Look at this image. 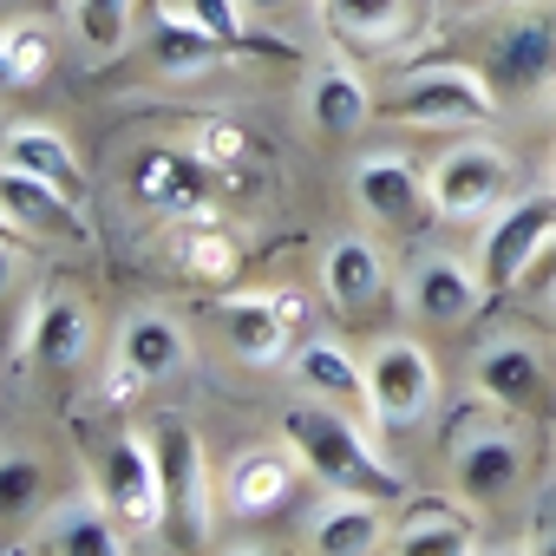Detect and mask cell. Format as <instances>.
I'll use <instances>...</instances> for the list:
<instances>
[{
  "label": "cell",
  "mask_w": 556,
  "mask_h": 556,
  "mask_svg": "<svg viewBox=\"0 0 556 556\" xmlns=\"http://www.w3.org/2000/svg\"><path fill=\"white\" fill-rule=\"evenodd\" d=\"M151 60H157V73L164 79H197V73H210V66H223V60H236L190 8H170V0H157L151 8Z\"/></svg>",
  "instance_id": "cell-17"
},
{
  "label": "cell",
  "mask_w": 556,
  "mask_h": 556,
  "mask_svg": "<svg viewBox=\"0 0 556 556\" xmlns=\"http://www.w3.org/2000/svg\"><path fill=\"white\" fill-rule=\"evenodd\" d=\"M131 197H138V210L170 216V223L203 216V203H210V164H203L197 151L151 144V151H138V164H131Z\"/></svg>",
  "instance_id": "cell-13"
},
{
  "label": "cell",
  "mask_w": 556,
  "mask_h": 556,
  "mask_svg": "<svg viewBox=\"0 0 556 556\" xmlns=\"http://www.w3.org/2000/svg\"><path fill=\"white\" fill-rule=\"evenodd\" d=\"M354 197H361V210L380 223V229H393V236H419L439 210H432V184L406 164V157H361L354 164Z\"/></svg>",
  "instance_id": "cell-14"
},
{
  "label": "cell",
  "mask_w": 556,
  "mask_h": 556,
  "mask_svg": "<svg viewBox=\"0 0 556 556\" xmlns=\"http://www.w3.org/2000/svg\"><path fill=\"white\" fill-rule=\"evenodd\" d=\"M86 354H92V315H86V302L66 295V289H47L34 302V321H27V361L40 374H73Z\"/></svg>",
  "instance_id": "cell-15"
},
{
  "label": "cell",
  "mask_w": 556,
  "mask_h": 556,
  "mask_svg": "<svg viewBox=\"0 0 556 556\" xmlns=\"http://www.w3.org/2000/svg\"><path fill=\"white\" fill-rule=\"evenodd\" d=\"M0 92H14V66H8V47H0Z\"/></svg>",
  "instance_id": "cell-39"
},
{
  "label": "cell",
  "mask_w": 556,
  "mask_h": 556,
  "mask_svg": "<svg viewBox=\"0 0 556 556\" xmlns=\"http://www.w3.org/2000/svg\"><path fill=\"white\" fill-rule=\"evenodd\" d=\"M393 556H478V530H471V517L458 504L419 497L393 523Z\"/></svg>",
  "instance_id": "cell-23"
},
{
  "label": "cell",
  "mask_w": 556,
  "mask_h": 556,
  "mask_svg": "<svg viewBox=\"0 0 556 556\" xmlns=\"http://www.w3.org/2000/svg\"><path fill=\"white\" fill-rule=\"evenodd\" d=\"M223 328H229V348L236 361L249 367H282L289 361V341L302 328V295L289 289H262V295H223Z\"/></svg>",
  "instance_id": "cell-11"
},
{
  "label": "cell",
  "mask_w": 556,
  "mask_h": 556,
  "mask_svg": "<svg viewBox=\"0 0 556 556\" xmlns=\"http://www.w3.org/2000/svg\"><path fill=\"white\" fill-rule=\"evenodd\" d=\"M400 125L419 131H458V125H491L497 118V86L478 66H419L400 79V92L380 105Z\"/></svg>",
  "instance_id": "cell-4"
},
{
  "label": "cell",
  "mask_w": 556,
  "mask_h": 556,
  "mask_svg": "<svg viewBox=\"0 0 556 556\" xmlns=\"http://www.w3.org/2000/svg\"><path fill=\"white\" fill-rule=\"evenodd\" d=\"M321 21L348 53L387 60L400 47H419L439 21L432 0H321Z\"/></svg>",
  "instance_id": "cell-9"
},
{
  "label": "cell",
  "mask_w": 556,
  "mask_h": 556,
  "mask_svg": "<svg viewBox=\"0 0 556 556\" xmlns=\"http://www.w3.org/2000/svg\"><path fill=\"white\" fill-rule=\"evenodd\" d=\"M125 523L105 510V504H66L53 523H47V556H125Z\"/></svg>",
  "instance_id": "cell-28"
},
{
  "label": "cell",
  "mask_w": 556,
  "mask_h": 556,
  "mask_svg": "<svg viewBox=\"0 0 556 556\" xmlns=\"http://www.w3.org/2000/svg\"><path fill=\"white\" fill-rule=\"evenodd\" d=\"M0 47H8L14 86H40V79L53 73V27H47V21H34V14H21V21L0 27Z\"/></svg>",
  "instance_id": "cell-30"
},
{
  "label": "cell",
  "mask_w": 556,
  "mask_h": 556,
  "mask_svg": "<svg viewBox=\"0 0 556 556\" xmlns=\"http://www.w3.org/2000/svg\"><path fill=\"white\" fill-rule=\"evenodd\" d=\"M190 151H197L210 170H236V164L249 157V131L229 125V118H197V125H190Z\"/></svg>",
  "instance_id": "cell-32"
},
{
  "label": "cell",
  "mask_w": 556,
  "mask_h": 556,
  "mask_svg": "<svg viewBox=\"0 0 556 556\" xmlns=\"http://www.w3.org/2000/svg\"><path fill=\"white\" fill-rule=\"evenodd\" d=\"M282 439H289V452H302V465L321 478V484H334V491H348V497H367V504H400L406 497V478L374 452V439L348 419V413H334V406H295L289 419H282Z\"/></svg>",
  "instance_id": "cell-1"
},
{
  "label": "cell",
  "mask_w": 556,
  "mask_h": 556,
  "mask_svg": "<svg viewBox=\"0 0 556 556\" xmlns=\"http://www.w3.org/2000/svg\"><path fill=\"white\" fill-rule=\"evenodd\" d=\"M471 387L478 400L504 406V413H536V419H556V367L536 341L523 334H497L478 348L471 361Z\"/></svg>",
  "instance_id": "cell-7"
},
{
  "label": "cell",
  "mask_w": 556,
  "mask_h": 556,
  "mask_svg": "<svg viewBox=\"0 0 556 556\" xmlns=\"http://www.w3.org/2000/svg\"><path fill=\"white\" fill-rule=\"evenodd\" d=\"M112 361L138 380V387H164V380H177L184 374V361H190V341H184V328L170 321V315H157V308H144V315H131L125 328H118V348H112Z\"/></svg>",
  "instance_id": "cell-19"
},
{
  "label": "cell",
  "mask_w": 556,
  "mask_h": 556,
  "mask_svg": "<svg viewBox=\"0 0 556 556\" xmlns=\"http://www.w3.org/2000/svg\"><path fill=\"white\" fill-rule=\"evenodd\" d=\"M445 458H452L458 497H471V504H504V497L523 484L530 439L517 432V413L478 400V406H465V413L445 426Z\"/></svg>",
  "instance_id": "cell-2"
},
{
  "label": "cell",
  "mask_w": 556,
  "mask_h": 556,
  "mask_svg": "<svg viewBox=\"0 0 556 556\" xmlns=\"http://www.w3.org/2000/svg\"><path fill=\"white\" fill-rule=\"evenodd\" d=\"M236 556H282V549H236Z\"/></svg>",
  "instance_id": "cell-41"
},
{
  "label": "cell",
  "mask_w": 556,
  "mask_h": 556,
  "mask_svg": "<svg viewBox=\"0 0 556 556\" xmlns=\"http://www.w3.org/2000/svg\"><path fill=\"white\" fill-rule=\"evenodd\" d=\"M426 184H432V210L445 223H478L517 197V164L497 144H458L426 170Z\"/></svg>",
  "instance_id": "cell-5"
},
{
  "label": "cell",
  "mask_w": 556,
  "mask_h": 556,
  "mask_svg": "<svg viewBox=\"0 0 556 556\" xmlns=\"http://www.w3.org/2000/svg\"><path fill=\"white\" fill-rule=\"evenodd\" d=\"M374 112H380V105H374V86L361 79L354 60H321V66L308 73V125H315L321 138H354Z\"/></svg>",
  "instance_id": "cell-18"
},
{
  "label": "cell",
  "mask_w": 556,
  "mask_h": 556,
  "mask_svg": "<svg viewBox=\"0 0 556 556\" xmlns=\"http://www.w3.org/2000/svg\"><path fill=\"white\" fill-rule=\"evenodd\" d=\"M131 14L138 0H66V21H73V40L92 53V60H112L131 34Z\"/></svg>",
  "instance_id": "cell-29"
},
{
  "label": "cell",
  "mask_w": 556,
  "mask_h": 556,
  "mask_svg": "<svg viewBox=\"0 0 556 556\" xmlns=\"http://www.w3.org/2000/svg\"><path fill=\"white\" fill-rule=\"evenodd\" d=\"M484 295H491L484 275L465 268L458 255H419L413 275H406V289H400L406 315L426 321V328H458V321H471V315L484 308Z\"/></svg>",
  "instance_id": "cell-12"
},
{
  "label": "cell",
  "mask_w": 556,
  "mask_h": 556,
  "mask_svg": "<svg viewBox=\"0 0 556 556\" xmlns=\"http://www.w3.org/2000/svg\"><path fill=\"white\" fill-rule=\"evenodd\" d=\"M289 491H295V452L282 445H242L223 478V497L236 517H275L289 504Z\"/></svg>",
  "instance_id": "cell-20"
},
{
  "label": "cell",
  "mask_w": 556,
  "mask_h": 556,
  "mask_svg": "<svg viewBox=\"0 0 556 556\" xmlns=\"http://www.w3.org/2000/svg\"><path fill=\"white\" fill-rule=\"evenodd\" d=\"M517 289H530V295H556V236L543 242V255L530 262V275H523Z\"/></svg>",
  "instance_id": "cell-35"
},
{
  "label": "cell",
  "mask_w": 556,
  "mask_h": 556,
  "mask_svg": "<svg viewBox=\"0 0 556 556\" xmlns=\"http://www.w3.org/2000/svg\"><path fill=\"white\" fill-rule=\"evenodd\" d=\"M21 236H27V229H21V223H14L8 210H0V242H21Z\"/></svg>",
  "instance_id": "cell-38"
},
{
  "label": "cell",
  "mask_w": 556,
  "mask_h": 556,
  "mask_svg": "<svg viewBox=\"0 0 556 556\" xmlns=\"http://www.w3.org/2000/svg\"><path fill=\"white\" fill-rule=\"evenodd\" d=\"M478 556H523V543H497V549H478Z\"/></svg>",
  "instance_id": "cell-40"
},
{
  "label": "cell",
  "mask_w": 556,
  "mask_h": 556,
  "mask_svg": "<svg viewBox=\"0 0 556 556\" xmlns=\"http://www.w3.org/2000/svg\"><path fill=\"white\" fill-rule=\"evenodd\" d=\"M170 255L190 282H236V268H242V242L210 216H184V229L170 236Z\"/></svg>",
  "instance_id": "cell-25"
},
{
  "label": "cell",
  "mask_w": 556,
  "mask_h": 556,
  "mask_svg": "<svg viewBox=\"0 0 556 556\" xmlns=\"http://www.w3.org/2000/svg\"><path fill=\"white\" fill-rule=\"evenodd\" d=\"M549 236H556V190L510 197V203L491 216L484 242H478V275H484V289H491V295H510L523 275H530V262L543 255Z\"/></svg>",
  "instance_id": "cell-8"
},
{
  "label": "cell",
  "mask_w": 556,
  "mask_h": 556,
  "mask_svg": "<svg viewBox=\"0 0 556 556\" xmlns=\"http://www.w3.org/2000/svg\"><path fill=\"white\" fill-rule=\"evenodd\" d=\"M47 497V465L27 452H0V517H27Z\"/></svg>",
  "instance_id": "cell-31"
},
{
  "label": "cell",
  "mask_w": 556,
  "mask_h": 556,
  "mask_svg": "<svg viewBox=\"0 0 556 556\" xmlns=\"http://www.w3.org/2000/svg\"><path fill=\"white\" fill-rule=\"evenodd\" d=\"M99 504L138 536L164 530V471H157V452L144 432L112 439V452L99 458Z\"/></svg>",
  "instance_id": "cell-10"
},
{
  "label": "cell",
  "mask_w": 556,
  "mask_h": 556,
  "mask_svg": "<svg viewBox=\"0 0 556 556\" xmlns=\"http://www.w3.org/2000/svg\"><path fill=\"white\" fill-rule=\"evenodd\" d=\"M14 268H21V242H0V289L14 282Z\"/></svg>",
  "instance_id": "cell-37"
},
{
  "label": "cell",
  "mask_w": 556,
  "mask_h": 556,
  "mask_svg": "<svg viewBox=\"0 0 556 556\" xmlns=\"http://www.w3.org/2000/svg\"><path fill=\"white\" fill-rule=\"evenodd\" d=\"M432 406H439V367H432V354L419 341H406V334L374 341V354H367V413L387 432H406Z\"/></svg>",
  "instance_id": "cell-6"
},
{
  "label": "cell",
  "mask_w": 556,
  "mask_h": 556,
  "mask_svg": "<svg viewBox=\"0 0 556 556\" xmlns=\"http://www.w3.org/2000/svg\"><path fill=\"white\" fill-rule=\"evenodd\" d=\"M151 452H157V471H164V530L177 549H203L216 517H210V471H203V439L190 419L177 413H157L144 426Z\"/></svg>",
  "instance_id": "cell-3"
},
{
  "label": "cell",
  "mask_w": 556,
  "mask_h": 556,
  "mask_svg": "<svg viewBox=\"0 0 556 556\" xmlns=\"http://www.w3.org/2000/svg\"><path fill=\"white\" fill-rule=\"evenodd\" d=\"M321 289H328V302L341 308V315H361V308H374L380 295H387V255H380V242L374 236H341L334 249H328V262H321Z\"/></svg>",
  "instance_id": "cell-21"
},
{
  "label": "cell",
  "mask_w": 556,
  "mask_h": 556,
  "mask_svg": "<svg viewBox=\"0 0 556 556\" xmlns=\"http://www.w3.org/2000/svg\"><path fill=\"white\" fill-rule=\"evenodd\" d=\"M556 66V34L536 27V21H517L497 34V66H491V86L504 92H536Z\"/></svg>",
  "instance_id": "cell-26"
},
{
  "label": "cell",
  "mask_w": 556,
  "mask_h": 556,
  "mask_svg": "<svg viewBox=\"0 0 556 556\" xmlns=\"http://www.w3.org/2000/svg\"><path fill=\"white\" fill-rule=\"evenodd\" d=\"M523 556H556V484H543V497H536V510H530Z\"/></svg>",
  "instance_id": "cell-34"
},
{
  "label": "cell",
  "mask_w": 556,
  "mask_h": 556,
  "mask_svg": "<svg viewBox=\"0 0 556 556\" xmlns=\"http://www.w3.org/2000/svg\"><path fill=\"white\" fill-rule=\"evenodd\" d=\"M295 380L315 393V400H354L367 406V361H354L341 341H302L295 348Z\"/></svg>",
  "instance_id": "cell-27"
},
{
  "label": "cell",
  "mask_w": 556,
  "mask_h": 556,
  "mask_svg": "<svg viewBox=\"0 0 556 556\" xmlns=\"http://www.w3.org/2000/svg\"><path fill=\"white\" fill-rule=\"evenodd\" d=\"M0 170L40 177V184H53L60 197L86 203V164H79L73 138L53 131V125H8V131H0Z\"/></svg>",
  "instance_id": "cell-16"
},
{
  "label": "cell",
  "mask_w": 556,
  "mask_h": 556,
  "mask_svg": "<svg viewBox=\"0 0 556 556\" xmlns=\"http://www.w3.org/2000/svg\"><path fill=\"white\" fill-rule=\"evenodd\" d=\"M236 8H242V21H282V14L308 8V0H236Z\"/></svg>",
  "instance_id": "cell-36"
},
{
  "label": "cell",
  "mask_w": 556,
  "mask_h": 556,
  "mask_svg": "<svg viewBox=\"0 0 556 556\" xmlns=\"http://www.w3.org/2000/svg\"><path fill=\"white\" fill-rule=\"evenodd\" d=\"M190 14H197V21H203L229 53H242V47H249V40H242V27H249V21H242L236 0H190Z\"/></svg>",
  "instance_id": "cell-33"
},
{
  "label": "cell",
  "mask_w": 556,
  "mask_h": 556,
  "mask_svg": "<svg viewBox=\"0 0 556 556\" xmlns=\"http://www.w3.org/2000/svg\"><path fill=\"white\" fill-rule=\"evenodd\" d=\"M380 543H387L380 504L348 497V491H334V504H321L315 523H308V549H315V556H374Z\"/></svg>",
  "instance_id": "cell-24"
},
{
  "label": "cell",
  "mask_w": 556,
  "mask_h": 556,
  "mask_svg": "<svg viewBox=\"0 0 556 556\" xmlns=\"http://www.w3.org/2000/svg\"><path fill=\"white\" fill-rule=\"evenodd\" d=\"M0 210H8L21 229H34V236H53V242H86V203L60 197V190H53V184H40V177L0 170Z\"/></svg>",
  "instance_id": "cell-22"
}]
</instances>
